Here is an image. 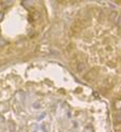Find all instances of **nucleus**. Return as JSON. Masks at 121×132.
Wrapping results in <instances>:
<instances>
[{"label": "nucleus", "mask_w": 121, "mask_h": 132, "mask_svg": "<svg viewBox=\"0 0 121 132\" xmlns=\"http://www.w3.org/2000/svg\"><path fill=\"white\" fill-rule=\"evenodd\" d=\"M98 72H99V70L96 68H93V69H91L88 73H87L86 75H85V80H87V81H91L92 78H94L97 75H98Z\"/></svg>", "instance_id": "nucleus-1"}, {"label": "nucleus", "mask_w": 121, "mask_h": 132, "mask_svg": "<svg viewBox=\"0 0 121 132\" xmlns=\"http://www.w3.org/2000/svg\"><path fill=\"white\" fill-rule=\"evenodd\" d=\"M83 29V24L80 23L79 21L78 22H75L73 24L72 26V31L74 32V34H78V32H80V30Z\"/></svg>", "instance_id": "nucleus-2"}, {"label": "nucleus", "mask_w": 121, "mask_h": 132, "mask_svg": "<svg viewBox=\"0 0 121 132\" xmlns=\"http://www.w3.org/2000/svg\"><path fill=\"white\" fill-rule=\"evenodd\" d=\"M118 18H119V14L117 12H111L109 14V19H110V22L114 23V24H117Z\"/></svg>", "instance_id": "nucleus-3"}, {"label": "nucleus", "mask_w": 121, "mask_h": 132, "mask_svg": "<svg viewBox=\"0 0 121 132\" xmlns=\"http://www.w3.org/2000/svg\"><path fill=\"white\" fill-rule=\"evenodd\" d=\"M85 68H86V64H85V63H79V64L77 65V71H78V72H82Z\"/></svg>", "instance_id": "nucleus-4"}, {"label": "nucleus", "mask_w": 121, "mask_h": 132, "mask_svg": "<svg viewBox=\"0 0 121 132\" xmlns=\"http://www.w3.org/2000/svg\"><path fill=\"white\" fill-rule=\"evenodd\" d=\"M115 119H116L117 121H121V114H120V113L117 114V115H115Z\"/></svg>", "instance_id": "nucleus-5"}, {"label": "nucleus", "mask_w": 121, "mask_h": 132, "mask_svg": "<svg viewBox=\"0 0 121 132\" xmlns=\"http://www.w3.org/2000/svg\"><path fill=\"white\" fill-rule=\"evenodd\" d=\"M117 25L119 27H121V15H119V18H118V22H117Z\"/></svg>", "instance_id": "nucleus-6"}]
</instances>
